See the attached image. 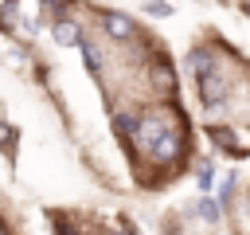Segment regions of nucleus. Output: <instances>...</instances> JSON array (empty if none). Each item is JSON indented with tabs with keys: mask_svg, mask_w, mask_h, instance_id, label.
Listing matches in <instances>:
<instances>
[{
	"mask_svg": "<svg viewBox=\"0 0 250 235\" xmlns=\"http://www.w3.org/2000/svg\"><path fill=\"white\" fill-rule=\"evenodd\" d=\"M242 12H246V16H250V0H242Z\"/></svg>",
	"mask_w": 250,
	"mask_h": 235,
	"instance_id": "nucleus-16",
	"label": "nucleus"
},
{
	"mask_svg": "<svg viewBox=\"0 0 250 235\" xmlns=\"http://www.w3.org/2000/svg\"><path fill=\"white\" fill-rule=\"evenodd\" d=\"M0 235H12V227H8V223H4V219H0Z\"/></svg>",
	"mask_w": 250,
	"mask_h": 235,
	"instance_id": "nucleus-15",
	"label": "nucleus"
},
{
	"mask_svg": "<svg viewBox=\"0 0 250 235\" xmlns=\"http://www.w3.org/2000/svg\"><path fill=\"white\" fill-rule=\"evenodd\" d=\"M195 208H199V215H203L207 223H219V204H215V200H211L207 192L199 196V204H195Z\"/></svg>",
	"mask_w": 250,
	"mask_h": 235,
	"instance_id": "nucleus-10",
	"label": "nucleus"
},
{
	"mask_svg": "<svg viewBox=\"0 0 250 235\" xmlns=\"http://www.w3.org/2000/svg\"><path fill=\"white\" fill-rule=\"evenodd\" d=\"M215 67V55L207 51V47H191L188 51V70L191 74H203V70H211Z\"/></svg>",
	"mask_w": 250,
	"mask_h": 235,
	"instance_id": "nucleus-8",
	"label": "nucleus"
},
{
	"mask_svg": "<svg viewBox=\"0 0 250 235\" xmlns=\"http://www.w3.org/2000/svg\"><path fill=\"white\" fill-rule=\"evenodd\" d=\"M102 31H105L113 43H133V39H137V24H133L125 12H102Z\"/></svg>",
	"mask_w": 250,
	"mask_h": 235,
	"instance_id": "nucleus-2",
	"label": "nucleus"
},
{
	"mask_svg": "<svg viewBox=\"0 0 250 235\" xmlns=\"http://www.w3.org/2000/svg\"><path fill=\"white\" fill-rule=\"evenodd\" d=\"M51 35H55V43H59V47H78V39H82V27H78L70 16H59V20L51 24Z\"/></svg>",
	"mask_w": 250,
	"mask_h": 235,
	"instance_id": "nucleus-4",
	"label": "nucleus"
},
{
	"mask_svg": "<svg viewBox=\"0 0 250 235\" xmlns=\"http://www.w3.org/2000/svg\"><path fill=\"white\" fill-rule=\"evenodd\" d=\"M195 82H199V102H203V110H219V106L227 102V78H223L219 67L195 74Z\"/></svg>",
	"mask_w": 250,
	"mask_h": 235,
	"instance_id": "nucleus-1",
	"label": "nucleus"
},
{
	"mask_svg": "<svg viewBox=\"0 0 250 235\" xmlns=\"http://www.w3.org/2000/svg\"><path fill=\"white\" fill-rule=\"evenodd\" d=\"M156 161H176L180 153H184V133L180 129H172V125H164V133L152 141V149H148Z\"/></svg>",
	"mask_w": 250,
	"mask_h": 235,
	"instance_id": "nucleus-3",
	"label": "nucleus"
},
{
	"mask_svg": "<svg viewBox=\"0 0 250 235\" xmlns=\"http://www.w3.org/2000/svg\"><path fill=\"white\" fill-rule=\"evenodd\" d=\"M141 8H145V12H148V16H156V20H168V16H172V12H176V8H172V4H168V0H145V4H141Z\"/></svg>",
	"mask_w": 250,
	"mask_h": 235,
	"instance_id": "nucleus-11",
	"label": "nucleus"
},
{
	"mask_svg": "<svg viewBox=\"0 0 250 235\" xmlns=\"http://www.w3.org/2000/svg\"><path fill=\"white\" fill-rule=\"evenodd\" d=\"M55 235H82V231H78V227H70V223H59V227H55Z\"/></svg>",
	"mask_w": 250,
	"mask_h": 235,
	"instance_id": "nucleus-14",
	"label": "nucleus"
},
{
	"mask_svg": "<svg viewBox=\"0 0 250 235\" xmlns=\"http://www.w3.org/2000/svg\"><path fill=\"white\" fill-rule=\"evenodd\" d=\"M195 180H199V188H203V192H207V188H211V180H215V168H211V164H207V161H203V168H199V172H195Z\"/></svg>",
	"mask_w": 250,
	"mask_h": 235,
	"instance_id": "nucleus-13",
	"label": "nucleus"
},
{
	"mask_svg": "<svg viewBox=\"0 0 250 235\" xmlns=\"http://www.w3.org/2000/svg\"><path fill=\"white\" fill-rule=\"evenodd\" d=\"M78 51H82L86 70H90V74H102V51L94 47V39H86V35H82V39H78Z\"/></svg>",
	"mask_w": 250,
	"mask_h": 235,
	"instance_id": "nucleus-7",
	"label": "nucleus"
},
{
	"mask_svg": "<svg viewBox=\"0 0 250 235\" xmlns=\"http://www.w3.org/2000/svg\"><path fill=\"white\" fill-rule=\"evenodd\" d=\"M16 141H20V133L8 125V121H0V145H4V153H8V161L16 157Z\"/></svg>",
	"mask_w": 250,
	"mask_h": 235,
	"instance_id": "nucleus-9",
	"label": "nucleus"
},
{
	"mask_svg": "<svg viewBox=\"0 0 250 235\" xmlns=\"http://www.w3.org/2000/svg\"><path fill=\"white\" fill-rule=\"evenodd\" d=\"M160 133H164V121L148 114V118H137V129H133V141H137L141 149H152V141H156Z\"/></svg>",
	"mask_w": 250,
	"mask_h": 235,
	"instance_id": "nucleus-5",
	"label": "nucleus"
},
{
	"mask_svg": "<svg viewBox=\"0 0 250 235\" xmlns=\"http://www.w3.org/2000/svg\"><path fill=\"white\" fill-rule=\"evenodd\" d=\"M148 82H152V90H160V94H176V70H172L168 63H156L152 74H148Z\"/></svg>",
	"mask_w": 250,
	"mask_h": 235,
	"instance_id": "nucleus-6",
	"label": "nucleus"
},
{
	"mask_svg": "<svg viewBox=\"0 0 250 235\" xmlns=\"http://www.w3.org/2000/svg\"><path fill=\"white\" fill-rule=\"evenodd\" d=\"M113 125H117V133H121V137H133L137 118H133V114H113Z\"/></svg>",
	"mask_w": 250,
	"mask_h": 235,
	"instance_id": "nucleus-12",
	"label": "nucleus"
}]
</instances>
